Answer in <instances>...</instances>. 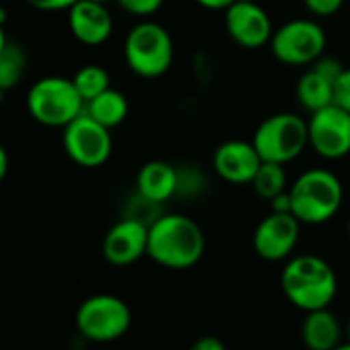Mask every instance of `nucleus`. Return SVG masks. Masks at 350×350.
Masks as SVG:
<instances>
[{"label": "nucleus", "mask_w": 350, "mask_h": 350, "mask_svg": "<svg viewBox=\"0 0 350 350\" xmlns=\"http://www.w3.org/2000/svg\"><path fill=\"white\" fill-rule=\"evenodd\" d=\"M205 252V236L199 224L180 213H164L150 226L148 256L170 271L191 269Z\"/></svg>", "instance_id": "f257e3e1"}, {"label": "nucleus", "mask_w": 350, "mask_h": 350, "mask_svg": "<svg viewBox=\"0 0 350 350\" xmlns=\"http://www.w3.org/2000/svg\"><path fill=\"white\" fill-rule=\"evenodd\" d=\"M304 4L308 6L310 12L318 16H330L342 8L345 0H304Z\"/></svg>", "instance_id": "393cba45"}, {"label": "nucleus", "mask_w": 350, "mask_h": 350, "mask_svg": "<svg viewBox=\"0 0 350 350\" xmlns=\"http://www.w3.org/2000/svg\"><path fill=\"white\" fill-rule=\"evenodd\" d=\"M312 148L328 160H338L350 154V113L332 103L308 121Z\"/></svg>", "instance_id": "9d476101"}, {"label": "nucleus", "mask_w": 350, "mask_h": 350, "mask_svg": "<svg viewBox=\"0 0 350 350\" xmlns=\"http://www.w3.org/2000/svg\"><path fill=\"white\" fill-rule=\"evenodd\" d=\"M78 0H27L29 6L45 12H55V10H70Z\"/></svg>", "instance_id": "a878e982"}, {"label": "nucleus", "mask_w": 350, "mask_h": 350, "mask_svg": "<svg viewBox=\"0 0 350 350\" xmlns=\"http://www.w3.org/2000/svg\"><path fill=\"white\" fill-rule=\"evenodd\" d=\"M64 148L70 160L84 168L105 164L113 150L111 129L92 119L86 111L64 127Z\"/></svg>", "instance_id": "1a4fd4ad"}, {"label": "nucleus", "mask_w": 350, "mask_h": 350, "mask_svg": "<svg viewBox=\"0 0 350 350\" xmlns=\"http://www.w3.org/2000/svg\"><path fill=\"white\" fill-rule=\"evenodd\" d=\"M201 6L211 8V10H226L230 4H234L236 0H197Z\"/></svg>", "instance_id": "cd10ccee"}, {"label": "nucleus", "mask_w": 350, "mask_h": 350, "mask_svg": "<svg viewBox=\"0 0 350 350\" xmlns=\"http://www.w3.org/2000/svg\"><path fill=\"white\" fill-rule=\"evenodd\" d=\"M347 338H349V342H347V345L342 347V350L350 349V320H349V326H347Z\"/></svg>", "instance_id": "c756f323"}, {"label": "nucleus", "mask_w": 350, "mask_h": 350, "mask_svg": "<svg viewBox=\"0 0 350 350\" xmlns=\"http://www.w3.org/2000/svg\"><path fill=\"white\" fill-rule=\"evenodd\" d=\"M285 164H277V162H262L256 176L252 178V187L254 193L262 199L273 201L277 195L285 193L287 187V174L283 170Z\"/></svg>", "instance_id": "412c9836"}, {"label": "nucleus", "mask_w": 350, "mask_h": 350, "mask_svg": "<svg viewBox=\"0 0 350 350\" xmlns=\"http://www.w3.org/2000/svg\"><path fill=\"white\" fill-rule=\"evenodd\" d=\"M281 285L285 297L304 312L328 308L338 289L334 269L324 258L312 254L289 260L283 269Z\"/></svg>", "instance_id": "f03ea898"}, {"label": "nucleus", "mask_w": 350, "mask_h": 350, "mask_svg": "<svg viewBox=\"0 0 350 350\" xmlns=\"http://www.w3.org/2000/svg\"><path fill=\"white\" fill-rule=\"evenodd\" d=\"M301 338L308 349L332 350L340 345L342 328L336 316L328 308H322V310L308 312L301 326Z\"/></svg>", "instance_id": "f3484780"}, {"label": "nucleus", "mask_w": 350, "mask_h": 350, "mask_svg": "<svg viewBox=\"0 0 350 350\" xmlns=\"http://www.w3.org/2000/svg\"><path fill=\"white\" fill-rule=\"evenodd\" d=\"M252 144L265 162L287 164L295 160L310 144L308 121L293 113L271 115L254 131Z\"/></svg>", "instance_id": "423d86ee"}, {"label": "nucleus", "mask_w": 350, "mask_h": 350, "mask_svg": "<svg viewBox=\"0 0 350 350\" xmlns=\"http://www.w3.org/2000/svg\"><path fill=\"white\" fill-rule=\"evenodd\" d=\"M334 103L350 113V68H345L334 84Z\"/></svg>", "instance_id": "b1692460"}, {"label": "nucleus", "mask_w": 350, "mask_h": 350, "mask_svg": "<svg viewBox=\"0 0 350 350\" xmlns=\"http://www.w3.org/2000/svg\"><path fill=\"white\" fill-rule=\"evenodd\" d=\"M226 29L238 45L248 49L262 47L273 39L271 18L254 0H236L226 8Z\"/></svg>", "instance_id": "f8f14e48"}, {"label": "nucleus", "mask_w": 350, "mask_h": 350, "mask_svg": "<svg viewBox=\"0 0 350 350\" xmlns=\"http://www.w3.org/2000/svg\"><path fill=\"white\" fill-rule=\"evenodd\" d=\"M349 236H350V219H349Z\"/></svg>", "instance_id": "2f4dec72"}, {"label": "nucleus", "mask_w": 350, "mask_h": 350, "mask_svg": "<svg viewBox=\"0 0 350 350\" xmlns=\"http://www.w3.org/2000/svg\"><path fill=\"white\" fill-rule=\"evenodd\" d=\"M92 119H96L98 123H103L105 127L113 129L117 125H121L129 113V103L127 98L115 90V88H107L105 92H100L98 96L90 98L86 103V109H84Z\"/></svg>", "instance_id": "6ab92c4d"}, {"label": "nucleus", "mask_w": 350, "mask_h": 350, "mask_svg": "<svg viewBox=\"0 0 350 350\" xmlns=\"http://www.w3.org/2000/svg\"><path fill=\"white\" fill-rule=\"evenodd\" d=\"M178 191V168L168 162L152 160L137 174V193L154 203H164Z\"/></svg>", "instance_id": "dca6fc26"}, {"label": "nucleus", "mask_w": 350, "mask_h": 350, "mask_svg": "<svg viewBox=\"0 0 350 350\" xmlns=\"http://www.w3.org/2000/svg\"><path fill=\"white\" fill-rule=\"evenodd\" d=\"M94 2H103V4H107L109 0H94Z\"/></svg>", "instance_id": "7c9ffc66"}, {"label": "nucleus", "mask_w": 350, "mask_h": 350, "mask_svg": "<svg viewBox=\"0 0 350 350\" xmlns=\"http://www.w3.org/2000/svg\"><path fill=\"white\" fill-rule=\"evenodd\" d=\"M117 2L125 12L135 16H150L164 4V0H117Z\"/></svg>", "instance_id": "5701e85b"}, {"label": "nucleus", "mask_w": 350, "mask_h": 350, "mask_svg": "<svg viewBox=\"0 0 350 350\" xmlns=\"http://www.w3.org/2000/svg\"><path fill=\"white\" fill-rule=\"evenodd\" d=\"M131 326L129 306L109 293L92 295L84 299L76 312L78 332L92 342H113L127 334Z\"/></svg>", "instance_id": "0eeeda50"}, {"label": "nucleus", "mask_w": 350, "mask_h": 350, "mask_svg": "<svg viewBox=\"0 0 350 350\" xmlns=\"http://www.w3.org/2000/svg\"><path fill=\"white\" fill-rule=\"evenodd\" d=\"M334 80L322 74L318 68L306 72L297 82V98L304 109L316 113L334 103Z\"/></svg>", "instance_id": "a211bd4d"}, {"label": "nucleus", "mask_w": 350, "mask_h": 350, "mask_svg": "<svg viewBox=\"0 0 350 350\" xmlns=\"http://www.w3.org/2000/svg\"><path fill=\"white\" fill-rule=\"evenodd\" d=\"M299 228L301 221L291 211H273L258 224L254 232V252L269 262L287 258L297 246Z\"/></svg>", "instance_id": "9b49d317"}, {"label": "nucleus", "mask_w": 350, "mask_h": 350, "mask_svg": "<svg viewBox=\"0 0 350 350\" xmlns=\"http://www.w3.org/2000/svg\"><path fill=\"white\" fill-rule=\"evenodd\" d=\"M271 49L273 55L287 66L316 64L326 49V33L310 18H295L273 33Z\"/></svg>", "instance_id": "6e6552de"}, {"label": "nucleus", "mask_w": 350, "mask_h": 350, "mask_svg": "<svg viewBox=\"0 0 350 350\" xmlns=\"http://www.w3.org/2000/svg\"><path fill=\"white\" fill-rule=\"evenodd\" d=\"M125 62L142 78H158L168 72L174 55L170 33L158 23L135 25L123 45Z\"/></svg>", "instance_id": "39448f33"}, {"label": "nucleus", "mask_w": 350, "mask_h": 350, "mask_svg": "<svg viewBox=\"0 0 350 350\" xmlns=\"http://www.w3.org/2000/svg\"><path fill=\"white\" fill-rule=\"evenodd\" d=\"M193 349L195 350H224V342L219 340V338H215V336H203V338H199L195 345H193Z\"/></svg>", "instance_id": "bb28decb"}, {"label": "nucleus", "mask_w": 350, "mask_h": 350, "mask_svg": "<svg viewBox=\"0 0 350 350\" xmlns=\"http://www.w3.org/2000/svg\"><path fill=\"white\" fill-rule=\"evenodd\" d=\"M70 31L84 45H103L113 33V16L103 2L78 0L70 10Z\"/></svg>", "instance_id": "2eb2a0df"}, {"label": "nucleus", "mask_w": 350, "mask_h": 350, "mask_svg": "<svg viewBox=\"0 0 350 350\" xmlns=\"http://www.w3.org/2000/svg\"><path fill=\"white\" fill-rule=\"evenodd\" d=\"M8 172V154L4 148H0V178H4Z\"/></svg>", "instance_id": "c85d7f7f"}, {"label": "nucleus", "mask_w": 350, "mask_h": 350, "mask_svg": "<svg viewBox=\"0 0 350 350\" xmlns=\"http://www.w3.org/2000/svg\"><path fill=\"white\" fill-rule=\"evenodd\" d=\"M150 226L135 217H125L117 221L105 236L103 254L113 267H127L148 254Z\"/></svg>", "instance_id": "ddd939ff"}, {"label": "nucleus", "mask_w": 350, "mask_h": 350, "mask_svg": "<svg viewBox=\"0 0 350 350\" xmlns=\"http://www.w3.org/2000/svg\"><path fill=\"white\" fill-rule=\"evenodd\" d=\"M80 96L84 98V103H88L90 98L98 96L100 92H105L107 88H111V78L107 74V70L103 66H82L76 76L72 78Z\"/></svg>", "instance_id": "4be33fe9"}, {"label": "nucleus", "mask_w": 350, "mask_h": 350, "mask_svg": "<svg viewBox=\"0 0 350 350\" xmlns=\"http://www.w3.org/2000/svg\"><path fill=\"white\" fill-rule=\"evenodd\" d=\"M262 162L265 160L260 158L256 146L252 142H242V139H230L221 144L213 154L215 172L224 180L234 185L252 183Z\"/></svg>", "instance_id": "4468645a"}, {"label": "nucleus", "mask_w": 350, "mask_h": 350, "mask_svg": "<svg viewBox=\"0 0 350 350\" xmlns=\"http://www.w3.org/2000/svg\"><path fill=\"white\" fill-rule=\"evenodd\" d=\"M25 66H27V57L23 47L4 37L0 41V88L4 92L21 82L25 74Z\"/></svg>", "instance_id": "aec40b11"}, {"label": "nucleus", "mask_w": 350, "mask_h": 350, "mask_svg": "<svg viewBox=\"0 0 350 350\" xmlns=\"http://www.w3.org/2000/svg\"><path fill=\"white\" fill-rule=\"evenodd\" d=\"M27 109L31 117L45 127H66L84 113L86 103L74 80L47 76L37 80L27 92Z\"/></svg>", "instance_id": "20e7f679"}, {"label": "nucleus", "mask_w": 350, "mask_h": 350, "mask_svg": "<svg viewBox=\"0 0 350 350\" xmlns=\"http://www.w3.org/2000/svg\"><path fill=\"white\" fill-rule=\"evenodd\" d=\"M289 195L291 213L301 224L320 226L338 213L342 203V185L332 172L314 168L295 180V185L289 189Z\"/></svg>", "instance_id": "7ed1b4c3"}]
</instances>
